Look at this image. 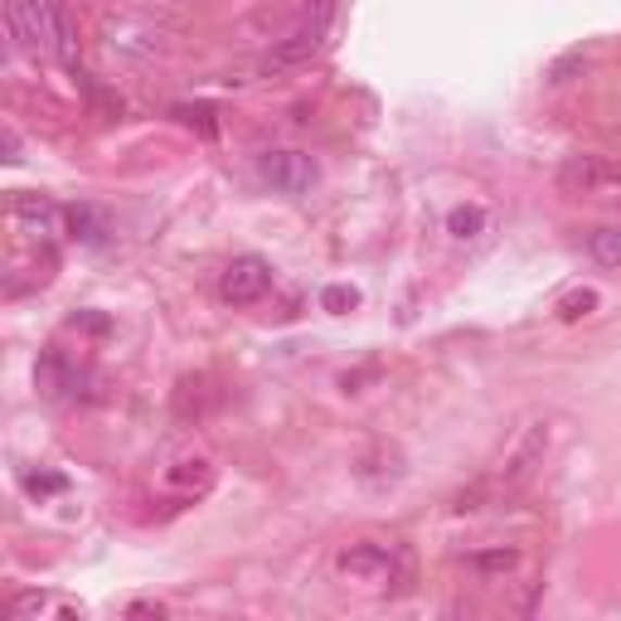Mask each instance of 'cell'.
<instances>
[{
	"instance_id": "obj_4",
	"label": "cell",
	"mask_w": 621,
	"mask_h": 621,
	"mask_svg": "<svg viewBox=\"0 0 621 621\" xmlns=\"http://www.w3.org/2000/svg\"><path fill=\"white\" fill-rule=\"evenodd\" d=\"M335 573L345 583H369V587H389L403 578V558L384 544H350L335 554Z\"/></svg>"
},
{
	"instance_id": "obj_3",
	"label": "cell",
	"mask_w": 621,
	"mask_h": 621,
	"mask_svg": "<svg viewBox=\"0 0 621 621\" xmlns=\"http://www.w3.org/2000/svg\"><path fill=\"white\" fill-rule=\"evenodd\" d=\"M5 25L20 54H49L64 39V25L39 0H5Z\"/></svg>"
},
{
	"instance_id": "obj_14",
	"label": "cell",
	"mask_w": 621,
	"mask_h": 621,
	"mask_svg": "<svg viewBox=\"0 0 621 621\" xmlns=\"http://www.w3.org/2000/svg\"><path fill=\"white\" fill-rule=\"evenodd\" d=\"M593 310H597V292H593V287H583V292H573V296H563V302H558V316H563V320L593 316Z\"/></svg>"
},
{
	"instance_id": "obj_16",
	"label": "cell",
	"mask_w": 621,
	"mask_h": 621,
	"mask_svg": "<svg viewBox=\"0 0 621 621\" xmlns=\"http://www.w3.org/2000/svg\"><path fill=\"white\" fill-rule=\"evenodd\" d=\"M68 224H74V238H83V243H102V224L92 210H74L68 214Z\"/></svg>"
},
{
	"instance_id": "obj_13",
	"label": "cell",
	"mask_w": 621,
	"mask_h": 621,
	"mask_svg": "<svg viewBox=\"0 0 621 621\" xmlns=\"http://www.w3.org/2000/svg\"><path fill=\"white\" fill-rule=\"evenodd\" d=\"M587 253H593L603 267H621V229L617 224H607V229H597L587 238Z\"/></svg>"
},
{
	"instance_id": "obj_12",
	"label": "cell",
	"mask_w": 621,
	"mask_h": 621,
	"mask_svg": "<svg viewBox=\"0 0 621 621\" xmlns=\"http://www.w3.org/2000/svg\"><path fill=\"white\" fill-rule=\"evenodd\" d=\"M481 229H485V210H481V204H461V210L447 214V233L461 238V243H466V238H481Z\"/></svg>"
},
{
	"instance_id": "obj_8",
	"label": "cell",
	"mask_w": 621,
	"mask_h": 621,
	"mask_svg": "<svg viewBox=\"0 0 621 621\" xmlns=\"http://www.w3.org/2000/svg\"><path fill=\"white\" fill-rule=\"evenodd\" d=\"M355 476L369 485V491H389V485L403 481V457H398L393 447H375L369 457H359Z\"/></svg>"
},
{
	"instance_id": "obj_11",
	"label": "cell",
	"mask_w": 621,
	"mask_h": 621,
	"mask_svg": "<svg viewBox=\"0 0 621 621\" xmlns=\"http://www.w3.org/2000/svg\"><path fill=\"white\" fill-rule=\"evenodd\" d=\"M35 384L45 389L49 398H59L64 389H74V369L64 365V355H59V350H49V355L35 365Z\"/></svg>"
},
{
	"instance_id": "obj_17",
	"label": "cell",
	"mask_w": 621,
	"mask_h": 621,
	"mask_svg": "<svg viewBox=\"0 0 621 621\" xmlns=\"http://www.w3.org/2000/svg\"><path fill=\"white\" fill-rule=\"evenodd\" d=\"M320 302H326V310H350L359 296L350 292V287H326V296H320Z\"/></svg>"
},
{
	"instance_id": "obj_1",
	"label": "cell",
	"mask_w": 621,
	"mask_h": 621,
	"mask_svg": "<svg viewBox=\"0 0 621 621\" xmlns=\"http://www.w3.org/2000/svg\"><path fill=\"white\" fill-rule=\"evenodd\" d=\"M335 5L340 0H310L306 15L292 25V35L277 39L273 54L263 59V74H292V68H306L310 59L326 49L330 25H335Z\"/></svg>"
},
{
	"instance_id": "obj_10",
	"label": "cell",
	"mask_w": 621,
	"mask_h": 621,
	"mask_svg": "<svg viewBox=\"0 0 621 621\" xmlns=\"http://www.w3.org/2000/svg\"><path fill=\"white\" fill-rule=\"evenodd\" d=\"M214 485V471L210 461H175L170 471H165V491L185 495V500H194V495H204Z\"/></svg>"
},
{
	"instance_id": "obj_7",
	"label": "cell",
	"mask_w": 621,
	"mask_h": 621,
	"mask_svg": "<svg viewBox=\"0 0 621 621\" xmlns=\"http://www.w3.org/2000/svg\"><path fill=\"white\" fill-rule=\"evenodd\" d=\"M257 175L273 185L277 194H306L316 185V161L306 151H267L257 161Z\"/></svg>"
},
{
	"instance_id": "obj_15",
	"label": "cell",
	"mask_w": 621,
	"mask_h": 621,
	"mask_svg": "<svg viewBox=\"0 0 621 621\" xmlns=\"http://www.w3.org/2000/svg\"><path fill=\"white\" fill-rule=\"evenodd\" d=\"M471 563L481 568V573H510V568L520 563V554H515V548H491V554H476Z\"/></svg>"
},
{
	"instance_id": "obj_2",
	"label": "cell",
	"mask_w": 621,
	"mask_h": 621,
	"mask_svg": "<svg viewBox=\"0 0 621 621\" xmlns=\"http://www.w3.org/2000/svg\"><path fill=\"white\" fill-rule=\"evenodd\" d=\"M558 185L587 200H621V161L617 155H568L558 165Z\"/></svg>"
},
{
	"instance_id": "obj_5",
	"label": "cell",
	"mask_w": 621,
	"mask_h": 621,
	"mask_svg": "<svg viewBox=\"0 0 621 621\" xmlns=\"http://www.w3.org/2000/svg\"><path fill=\"white\" fill-rule=\"evenodd\" d=\"M548 438H554V428H548V422H530V428L515 438V447H510V457L500 461V471H495V491H505V495L520 491V485L544 466Z\"/></svg>"
},
{
	"instance_id": "obj_6",
	"label": "cell",
	"mask_w": 621,
	"mask_h": 621,
	"mask_svg": "<svg viewBox=\"0 0 621 621\" xmlns=\"http://www.w3.org/2000/svg\"><path fill=\"white\" fill-rule=\"evenodd\" d=\"M267 292H273V267H267L263 257H233L219 277V296L229 306H253V302H263Z\"/></svg>"
},
{
	"instance_id": "obj_9",
	"label": "cell",
	"mask_w": 621,
	"mask_h": 621,
	"mask_svg": "<svg viewBox=\"0 0 621 621\" xmlns=\"http://www.w3.org/2000/svg\"><path fill=\"white\" fill-rule=\"evenodd\" d=\"M15 219L25 224L35 238H54L59 233V210L45 194H15Z\"/></svg>"
}]
</instances>
